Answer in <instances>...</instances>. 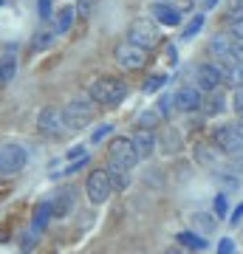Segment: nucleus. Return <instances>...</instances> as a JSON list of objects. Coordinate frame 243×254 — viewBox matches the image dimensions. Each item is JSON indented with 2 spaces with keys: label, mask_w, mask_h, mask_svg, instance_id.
Returning <instances> with one entry per match:
<instances>
[{
  "label": "nucleus",
  "mask_w": 243,
  "mask_h": 254,
  "mask_svg": "<svg viewBox=\"0 0 243 254\" xmlns=\"http://www.w3.org/2000/svg\"><path fill=\"white\" fill-rule=\"evenodd\" d=\"M167 63H170V65H175V63H178V51H175V46H170V48H167Z\"/></svg>",
  "instance_id": "nucleus-41"
},
{
  "label": "nucleus",
  "mask_w": 243,
  "mask_h": 254,
  "mask_svg": "<svg viewBox=\"0 0 243 254\" xmlns=\"http://www.w3.org/2000/svg\"><path fill=\"white\" fill-rule=\"evenodd\" d=\"M218 71H221V79L235 85V88H243V65H238L229 57H218Z\"/></svg>",
  "instance_id": "nucleus-10"
},
{
  "label": "nucleus",
  "mask_w": 243,
  "mask_h": 254,
  "mask_svg": "<svg viewBox=\"0 0 243 254\" xmlns=\"http://www.w3.org/2000/svg\"><path fill=\"white\" fill-rule=\"evenodd\" d=\"M192 226H195V232H198V235H209V232H212V226H215V220L207 218L204 212H195V215H192Z\"/></svg>",
  "instance_id": "nucleus-25"
},
{
  "label": "nucleus",
  "mask_w": 243,
  "mask_h": 254,
  "mask_svg": "<svg viewBox=\"0 0 243 254\" xmlns=\"http://www.w3.org/2000/svg\"><path fill=\"white\" fill-rule=\"evenodd\" d=\"M162 144H164V153H178L181 150V133L178 130H164V136H162Z\"/></svg>",
  "instance_id": "nucleus-23"
},
{
  "label": "nucleus",
  "mask_w": 243,
  "mask_h": 254,
  "mask_svg": "<svg viewBox=\"0 0 243 254\" xmlns=\"http://www.w3.org/2000/svg\"><path fill=\"white\" fill-rule=\"evenodd\" d=\"M37 11H40L43 20H48L51 17V0H37Z\"/></svg>",
  "instance_id": "nucleus-34"
},
{
  "label": "nucleus",
  "mask_w": 243,
  "mask_h": 254,
  "mask_svg": "<svg viewBox=\"0 0 243 254\" xmlns=\"http://www.w3.org/2000/svg\"><path fill=\"white\" fill-rule=\"evenodd\" d=\"M26 164H28L26 147L17 144V141H0V173L14 175V173H20Z\"/></svg>",
  "instance_id": "nucleus-3"
},
{
  "label": "nucleus",
  "mask_w": 243,
  "mask_h": 254,
  "mask_svg": "<svg viewBox=\"0 0 243 254\" xmlns=\"http://www.w3.org/2000/svg\"><path fill=\"white\" fill-rule=\"evenodd\" d=\"M110 133H113V127H110V125H102V127H96V130H93V138H90V141H93V144H99L102 138L110 136Z\"/></svg>",
  "instance_id": "nucleus-31"
},
{
  "label": "nucleus",
  "mask_w": 243,
  "mask_h": 254,
  "mask_svg": "<svg viewBox=\"0 0 243 254\" xmlns=\"http://www.w3.org/2000/svg\"><path fill=\"white\" fill-rule=\"evenodd\" d=\"M54 40H57L54 28H37L34 37H31V43H28V51L31 54H43V51H48V48L54 46Z\"/></svg>",
  "instance_id": "nucleus-16"
},
{
  "label": "nucleus",
  "mask_w": 243,
  "mask_h": 254,
  "mask_svg": "<svg viewBox=\"0 0 243 254\" xmlns=\"http://www.w3.org/2000/svg\"><path fill=\"white\" fill-rule=\"evenodd\" d=\"M201 108L207 110V113H221L224 110V96L221 93H209V96L201 99Z\"/></svg>",
  "instance_id": "nucleus-26"
},
{
  "label": "nucleus",
  "mask_w": 243,
  "mask_h": 254,
  "mask_svg": "<svg viewBox=\"0 0 243 254\" xmlns=\"http://www.w3.org/2000/svg\"><path fill=\"white\" fill-rule=\"evenodd\" d=\"M150 11H153V20L162 23V26H178L181 23V11L175 6H170V3H153Z\"/></svg>",
  "instance_id": "nucleus-14"
},
{
  "label": "nucleus",
  "mask_w": 243,
  "mask_h": 254,
  "mask_svg": "<svg viewBox=\"0 0 243 254\" xmlns=\"http://www.w3.org/2000/svg\"><path fill=\"white\" fill-rule=\"evenodd\" d=\"M159 37H162V31H159V23L150 17H139L130 23V28H127V40L130 43H136V46L142 48H153L156 43H159Z\"/></svg>",
  "instance_id": "nucleus-4"
},
{
  "label": "nucleus",
  "mask_w": 243,
  "mask_h": 254,
  "mask_svg": "<svg viewBox=\"0 0 243 254\" xmlns=\"http://www.w3.org/2000/svg\"><path fill=\"white\" fill-rule=\"evenodd\" d=\"M159 122H162V113H159V110H144L142 116H139V127H142V130H153Z\"/></svg>",
  "instance_id": "nucleus-27"
},
{
  "label": "nucleus",
  "mask_w": 243,
  "mask_h": 254,
  "mask_svg": "<svg viewBox=\"0 0 243 254\" xmlns=\"http://www.w3.org/2000/svg\"><path fill=\"white\" fill-rule=\"evenodd\" d=\"M105 173H108L110 184H113V190L122 192V190H127V187H130V170H125V167H119V164H110L108 161Z\"/></svg>",
  "instance_id": "nucleus-18"
},
{
  "label": "nucleus",
  "mask_w": 243,
  "mask_h": 254,
  "mask_svg": "<svg viewBox=\"0 0 243 254\" xmlns=\"http://www.w3.org/2000/svg\"><path fill=\"white\" fill-rule=\"evenodd\" d=\"M48 218H51V200H43V203L34 209V218H31V232H34V235H40V232L45 229V223H48Z\"/></svg>",
  "instance_id": "nucleus-19"
},
{
  "label": "nucleus",
  "mask_w": 243,
  "mask_h": 254,
  "mask_svg": "<svg viewBox=\"0 0 243 254\" xmlns=\"http://www.w3.org/2000/svg\"><path fill=\"white\" fill-rule=\"evenodd\" d=\"M232 60L238 65H243V40H238V43L232 46Z\"/></svg>",
  "instance_id": "nucleus-35"
},
{
  "label": "nucleus",
  "mask_w": 243,
  "mask_h": 254,
  "mask_svg": "<svg viewBox=\"0 0 243 254\" xmlns=\"http://www.w3.org/2000/svg\"><path fill=\"white\" fill-rule=\"evenodd\" d=\"M14 76H17V54L6 51L0 54V85H9Z\"/></svg>",
  "instance_id": "nucleus-17"
},
{
  "label": "nucleus",
  "mask_w": 243,
  "mask_h": 254,
  "mask_svg": "<svg viewBox=\"0 0 243 254\" xmlns=\"http://www.w3.org/2000/svg\"><path fill=\"white\" fill-rule=\"evenodd\" d=\"M74 14H80V17H88L90 14V0H80V6H77V11Z\"/></svg>",
  "instance_id": "nucleus-37"
},
{
  "label": "nucleus",
  "mask_w": 243,
  "mask_h": 254,
  "mask_svg": "<svg viewBox=\"0 0 243 254\" xmlns=\"http://www.w3.org/2000/svg\"><path fill=\"white\" fill-rule=\"evenodd\" d=\"M170 105H172V96H164L162 105H159V113L162 116H170Z\"/></svg>",
  "instance_id": "nucleus-38"
},
{
  "label": "nucleus",
  "mask_w": 243,
  "mask_h": 254,
  "mask_svg": "<svg viewBox=\"0 0 243 254\" xmlns=\"http://www.w3.org/2000/svg\"><path fill=\"white\" fill-rule=\"evenodd\" d=\"M201 99H204V96H201L198 88H189L187 85V88H181V91L172 96V105L178 110H184V113H192V110L201 108Z\"/></svg>",
  "instance_id": "nucleus-11"
},
{
  "label": "nucleus",
  "mask_w": 243,
  "mask_h": 254,
  "mask_svg": "<svg viewBox=\"0 0 243 254\" xmlns=\"http://www.w3.org/2000/svg\"><path fill=\"white\" fill-rule=\"evenodd\" d=\"M74 209V190L71 187H63L60 195L51 200V218H68Z\"/></svg>",
  "instance_id": "nucleus-13"
},
{
  "label": "nucleus",
  "mask_w": 243,
  "mask_h": 254,
  "mask_svg": "<svg viewBox=\"0 0 243 254\" xmlns=\"http://www.w3.org/2000/svg\"><path fill=\"white\" fill-rule=\"evenodd\" d=\"M212 206H215V218H218V220H221V218H226V198H224V195H218Z\"/></svg>",
  "instance_id": "nucleus-32"
},
{
  "label": "nucleus",
  "mask_w": 243,
  "mask_h": 254,
  "mask_svg": "<svg viewBox=\"0 0 243 254\" xmlns=\"http://www.w3.org/2000/svg\"><path fill=\"white\" fill-rule=\"evenodd\" d=\"M201 26H204V14H195V17L189 20V26H187V31H184V37H192V34H198L201 31Z\"/></svg>",
  "instance_id": "nucleus-29"
},
{
  "label": "nucleus",
  "mask_w": 243,
  "mask_h": 254,
  "mask_svg": "<svg viewBox=\"0 0 243 254\" xmlns=\"http://www.w3.org/2000/svg\"><path fill=\"white\" fill-rule=\"evenodd\" d=\"M215 181L221 184V187H226V192H229V190H238V181H235L232 175H215Z\"/></svg>",
  "instance_id": "nucleus-33"
},
{
  "label": "nucleus",
  "mask_w": 243,
  "mask_h": 254,
  "mask_svg": "<svg viewBox=\"0 0 243 254\" xmlns=\"http://www.w3.org/2000/svg\"><path fill=\"white\" fill-rule=\"evenodd\" d=\"M108 161L110 164H119V167H125V170H133L136 164H139V155H136V147L130 138H113L108 144Z\"/></svg>",
  "instance_id": "nucleus-6"
},
{
  "label": "nucleus",
  "mask_w": 243,
  "mask_h": 254,
  "mask_svg": "<svg viewBox=\"0 0 243 254\" xmlns=\"http://www.w3.org/2000/svg\"><path fill=\"white\" fill-rule=\"evenodd\" d=\"M226 28H229V34L243 40V6L238 3L232 11H229V17H226Z\"/></svg>",
  "instance_id": "nucleus-20"
},
{
  "label": "nucleus",
  "mask_w": 243,
  "mask_h": 254,
  "mask_svg": "<svg viewBox=\"0 0 243 254\" xmlns=\"http://www.w3.org/2000/svg\"><path fill=\"white\" fill-rule=\"evenodd\" d=\"M88 96L96 105H119V102L127 96V82L116 79V76H99V79L90 82L88 88Z\"/></svg>",
  "instance_id": "nucleus-1"
},
{
  "label": "nucleus",
  "mask_w": 243,
  "mask_h": 254,
  "mask_svg": "<svg viewBox=\"0 0 243 254\" xmlns=\"http://www.w3.org/2000/svg\"><path fill=\"white\" fill-rule=\"evenodd\" d=\"M71 23H74V9L63 6V9H60V14L54 17V31H57V34H65V31L71 28Z\"/></svg>",
  "instance_id": "nucleus-22"
},
{
  "label": "nucleus",
  "mask_w": 243,
  "mask_h": 254,
  "mask_svg": "<svg viewBox=\"0 0 243 254\" xmlns=\"http://www.w3.org/2000/svg\"><path fill=\"white\" fill-rule=\"evenodd\" d=\"M235 110L243 116V88H238V96H235Z\"/></svg>",
  "instance_id": "nucleus-39"
},
{
  "label": "nucleus",
  "mask_w": 243,
  "mask_h": 254,
  "mask_svg": "<svg viewBox=\"0 0 243 254\" xmlns=\"http://www.w3.org/2000/svg\"><path fill=\"white\" fill-rule=\"evenodd\" d=\"M0 6H3V0H0Z\"/></svg>",
  "instance_id": "nucleus-46"
},
{
  "label": "nucleus",
  "mask_w": 243,
  "mask_h": 254,
  "mask_svg": "<svg viewBox=\"0 0 243 254\" xmlns=\"http://www.w3.org/2000/svg\"><path fill=\"white\" fill-rule=\"evenodd\" d=\"M178 243L184 246V249H204L207 240L198 237V232H178Z\"/></svg>",
  "instance_id": "nucleus-24"
},
{
  "label": "nucleus",
  "mask_w": 243,
  "mask_h": 254,
  "mask_svg": "<svg viewBox=\"0 0 243 254\" xmlns=\"http://www.w3.org/2000/svg\"><path fill=\"white\" fill-rule=\"evenodd\" d=\"M37 130L45 133V136H63L65 130H68L63 108H57V105H45V108L37 113Z\"/></svg>",
  "instance_id": "nucleus-5"
},
{
  "label": "nucleus",
  "mask_w": 243,
  "mask_h": 254,
  "mask_svg": "<svg viewBox=\"0 0 243 254\" xmlns=\"http://www.w3.org/2000/svg\"><path fill=\"white\" fill-rule=\"evenodd\" d=\"M110 192H113V184H110L108 173L105 170H93L88 175V181H85V195H88V200L99 206V203H105L110 198Z\"/></svg>",
  "instance_id": "nucleus-7"
},
{
  "label": "nucleus",
  "mask_w": 243,
  "mask_h": 254,
  "mask_svg": "<svg viewBox=\"0 0 243 254\" xmlns=\"http://www.w3.org/2000/svg\"><path fill=\"white\" fill-rule=\"evenodd\" d=\"M209 51H212L215 57H229L232 54V43H229V37H224V34L212 37V40H209Z\"/></svg>",
  "instance_id": "nucleus-21"
},
{
  "label": "nucleus",
  "mask_w": 243,
  "mask_h": 254,
  "mask_svg": "<svg viewBox=\"0 0 243 254\" xmlns=\"http://www.w3.org/2000/svg\"><path fill=\"white\" fill-rule=\"evenodd\" d=\"M215 144H218V150H224V153H229V155L243 153V136H241V130H238L235 125L218 127V130H215Z\"/></svg>",
  "instance_id": "nucleus-9"
},
{
  "label": "nucleus",
  "mask_w": 243,
  "mask_h": 254,
  "mask_svg": "<svg viewBox=\"0 0 243 254\" xmlns=\"http://www.w3.org/2000/svg\"><path fill=\"white\" fill-rule=\"evenodd\" d=\"M215 3H218V0H209V3H207V6H215Z\"/></svg>",
  "instance_id": "nucleus-45"
},
{
  "label": "nucleus",
  "mask_w": 243,
  "mask_h": 254,
  "mask_svg": "<svg viewBox=\"0 0 243 254\" xmlns=\"http://www.w3.org/2000/svg\"><path fill=\"white\" fill-rule=\"evenodd\" d=\"M232 252H235V243L229 237H224V240L218 243V254H232Z\"/></svg>",
  "instance_id": "nucleus-36"
},
{
  "label": "nucleus",
  "mask_w": 243,
  "mask_h": 254,
  "mask_svg": "<svg viewBox=\"0 0 243 254\" xmlns=\"http://www.w3.org/2000/svg\"><path fill=\"white\" fill-rule=\"evenodd\" d=\"M80 155H85L82 147H71V150H68V158H80Z\"/></svg>",
  "instance_id": "nucleus-42"
},
{
  "label": "nucleus",
  "mask_w": 243,
  "mask_h": 254,
  "mask_svg": "<svg viewBox=\"0 0 243 254\" xmlns=\"http://www.w3.org/2000/svg\"><path fill=\"white\" fill-rule=\"evenodd\" d=\"M130 141H133L136 155H139V158H150V155L156 153V144H159V138H156L150 130H142V127L133 133V138H130Z\"/></svg>",
  "instance_id": "nucleus-12"
},
{
  "label": "nucleus",
  "mask_w": 243,
  "mask_h": 254,
  "mask_svg": "<svg viewBox=\"0 0 243 254\" xmlns=\"http://www.w3.org/2000/svg\"><path fill=\"white\" fill-rule=\"evenodd\" d=\"M116 63L122 65L125 71H139V68H144V63H147V48L125 40V43L116 46Z\"/></svg>",
  "instance_id": "nucleus-8"
},
{
  "label": "nucleus",
  "mask_w": 243,
  "mask_h": 254,
  "mask_svg": "<svg viewBox=\"0 0 243 254\" xmlns=\"http://www.w3.org/2000/svg\"><path fill=\"white\" fill-rule=\"evenodd\" d=\"M164 82H167V76H162V73H156V76H150V79L144 82V93H156L159 88H162Z\"/></svg>",
  "instance_id": "nucleus-28"
},
{
  "label": "nucleus",
  "mask_w": 243,
  "mask_h": 254,
  "mask_svg": "<svg viewBox=\"0 0 243 254\" xmlns=\"http://www.w3.org/2000/svg\"><path fill=\"white\" fill-rule=\"evenodd\" d=\"M195 155H198V161L204 164V167H212V161H215V158H212V153H209L207 147H195Z\"/></svg>",
  "instance_id": "nucleus-30"
},
{
  "label": "nucleus",
  "mask_w": 243,
  "mask_h": 254,
  "mask_svg": "<svg viewBox=\"0 0 243 254\" xmlns=\"http://www.w3.org/2000/svg\"><path fill=\"white\" fill-rule=\"evenodd\" d=\"M235 127H238V130H241V136H243V116H241V122H238V125H235Z\"/></svg>",
  "instance_id": "nucleus-44"
},
{
  "label": "nucleus",
  "mask_w": 243,
  "mask_h": 254,
  "mask_svg": "<svg viewBox=\"0 0 243 254\" xmlns=\"http://www.w3.org/2000/svg\"><path fill=\"white\" fill-rule=\"evenodd\" d=\"M63 113H65L68 130H82L93 119V113H96V102L90 99V96H77V99H71L63 108Z\"/></svg>",
  "instance_id": "nucleus-2"
},
{
  "label": "nucleus",
  "mask_w": 243,
  "mask_h": 254,
  "mask_svg": "<svg viewBox=\"0 0 243 254\" xmlns=\"http://www.w3.org/2000/svg\"><path fill=\"white\" fill-rule=\"evenodd\" d=\"M198 88L201 91H215L218 85H221V71H218V65L212 63H204L198 65Z\"/></svg>",
  "instance_id": "nucleus-15"
},
{
  "label": "nucleus",
  "mask_w": 243,
  "mask_h": 254,
  "mask_svg": "<svg viewBox=\"0 0 243 254\" xmlns=\"http://www.w3.org/2000/svg\"><path fill=\"white\" fill-rule=\"evenodd\" d=\"M243 218V203H241V206H238V209H235V215H232V223H238V220H241Z\"/></svg>",
  "instance_id": "nucleus-43"
},
{
  "label": "nucleus",
  "mask_w": 243,
  "mask_h": 254,
  "mask_svg": "<svg viewBox=\"0 0 243 254\" xmlns=\"http://www.w3.org/2000/svg\"><path fill=\"white\" fill-rule=\"evenodd\" d=\"M164 254H189V249H184L181 243H175V246H170V249H167Z\"/></svg>",
  "instance_id": "nucleus-40"
}]
</instances>
